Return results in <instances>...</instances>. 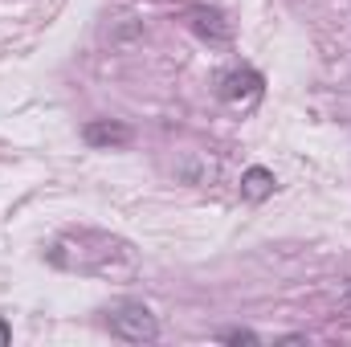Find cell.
Returning a JSON list of instances; mask_svg holds the SVG:
<instances>
[{
    "instance_id": "cell-1",
    "label": "cell",
    "mask_w": 351,
    "mask_h": 347,
    "mask_svg": "<svg viewBox=\"0 0 351 347\" xmlns=\"http://www.w3.org/2000/svg\"><path fill=\"white\" fill-rule=\"evenodd\" d=\"M49 261L58 270L70 274H90V278H106V282H127L139 274V254L131 241L102 233V229H70L53 241Z\"/></svg>"
},
{
    "instance_id": "cell-8",
    "label": "cell",
    "mask_w": 351,
    "mask_h": 347,
    "mask_svg": "<svg viewBox=\"0 0 351 347\" xmlns=\"http://www.w3.org/2000/svg\"><path fill=\"white\" fill-rule=\"evenodd\" d=\"M4 339H8V327H4V323H0V344H4Z\"/></svg>"
},
{
    "instance_id": "cell-6",
    "label": "cell",
    "mask_w": 351,
    "mask_h": 347,
    "mask_svg": "<svg viewBox=\"0 0 351 347\" xmlns=\"http://www.w3.org/2000/svg\"><path fill=\"white\" fill-rule=\"evenodd\" d=\"M241 192H245L250 200H265V196L274 192V172H269V168H250V172L241 176Z\"/></svg>"
},
{
    "instance_id": "cell-4",
    "label": "cell",
    "mask_w": 351,
    "mask_h": 347,
    "mask_svg": "<svg viewBox=\"0 0 351 347\" xmlns=\"http://www.w3.org/2000/svg\"><path fill=\"white\" fill-rule=\"evenodd\" d=\"M82 135H86L90 147H127V143H131V127L110 123V119H94V123H86Z\"/></svg>"
},
{
    "instance_id": "cell-3",
    "label": "cell",
    "mask_w": 351,
    "mask_h": 347,
    "mask_svg": "<svg viewBox=\"0 0 351 347\" xmlns=\"http://www.w3.org/2000/svg\"><path fill=\"white\" fill-rule=\"evenodd\" d=\"M221 98L225 102H233V106H254L258 98H262V74L258 70H250V66H241V70H225L221 74Z\"/></svg>"
},
{
    "instance_id": "cell-2",
    "label": "cell",
    "mask_w": 351,
    "mask_h": 347,
    "mask_svg": "<svg viewBox=\"0 0 351 347\" xmlns=\"http://www.w3.org/2000/svg\"><path fill=\"white\" fill-rule=\"evenodd\" d=\"M106 327L123 344H152V339H160V323H156V315L143 302H119L106 315Z\"/></svg>"
},
{
    "instance_id": "cell-5",
    "label": "cell",
    "mask_w": 351,
    "mask_h": 347,
    "mask_svg": "<svg viewBox=\"0 0 351 347\" xmlns=\"http://www.w3.org/2000/svg\"><path fill=\"white\" fill-rule=\"evenodd\" d=\"M188 21H192V29H196L200 37H208V41H229V37H233V25H229L217 8H192Z\"/></svg>"
},
{
    "instance_id": "cell-7",
    "label": "cell",
    "mask_w": 351,
    "mask_h": 347,
    "mask_svg": "<svg viewBox=\"0 0 351 347\" xmlns=\"http://www.w3.org/2000/svg\"><path fill=\"white\" fill-rule=\"evenodd\" d=\"M221 339H225V344H258V335H254V331H225Z\"/></svg>"
}]
</instances>
